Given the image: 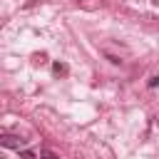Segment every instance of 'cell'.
I'll list each match as a JSON object with an SVG mask.
<instances>
[{
    "mask_svg": "<svg viewBox=\"0 0 159 159\" xmlns=\"http://www.w3.org/2000/svg\"><path fill=\"white\" fill-rule=\"evenodd\" d=\"M0 144H2V147H10V149H17V152H20V149L25 147V139H22V137H15V134H2V137H0Z\"/></svg>",
    "mask_w": 159,
    "mask_h": 159,
    "instance_id": "6da1fadb",
    "label": "cell"
},
{
    "mask_svg": "<svg viewBox=\"0 0 159 159\" xmlns=\"http://www.w3.org/2000/svg\"><path fill=\"white\" fill-rule=\"evenodd\" d=\"M52 70H55V75H67V65H62V62H55Z\"/></svg>",
    "mask_w": 159,
    "mask_h": 159,
    "instance_id": "7a4b0ae2",
    "label": "cell"
},
{
    "mask_svg": "<svg viewBox=\"0 0 159 159\" xmlns=\"http://www.w3.org/2000/svg\"><path fill=\"white\" fill-rule=\"evenodd\" d=\"M20 159H37V154L30 152V149H22V152H20Z\"/></svg>",
    "mask_w": 159,
    "mask_h": 159,
    "instance_id": "3957f363",
    "label": "cell"
},
{
    "mask_svg": "<svg viewBox=\"0 0 159 159\" xmlns=\"http://www.w3.org/2000/svg\"><path fill=\"white\" fill-rule=\"evenodd\" d=\"M40 159H60V157H57L55 152H42V154H40Z\"/></svg>",
    "mask_w": 159,
    "mask_h": 159,
    "instance_id": "277c9868",
    "label": "cell"
},
{
    "mask_svg": "<svg viewBox=\"0 0 159 159\" xmlns=\"http://www.w3.org/2000/svg\"><path fill=\"white\" fill-rule=\"evenodd\" d=\"M152 2H154V5H159V0H152Z\"/></svg>",
    "mask_w": 159,
    "mask_h": 159,
    "instance_id": "5b68a950",
    "label": "cell"
}]
</instances>
